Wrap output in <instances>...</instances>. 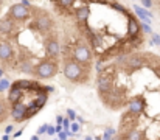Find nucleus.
I'll use <instances>...</instances> for the list:
<instances>
[{
    "instance_id": "1",
    "label": "nucleus",
    "mask_w": 160,
    "mask_h": 140,
    "mask_svg": "<svg viewBox=\"0 0 160 140\" xmlns=\"http://www.w3.org/2000/svg\"><path fill=\"white\" fill-rule=\"evenodd\" d=\"M31 20H30V28L38 31V33H42V34H50L53 33L54 22L50 16L48 11L42 9V8H36V6H31Z\"/></svg>"
},
{
    "instance_id": "2",
    "label": "nucleus",
    "mask_w": 160,
    "mask_h": 140,
    "mask_svg": "<svg viewBox=\"0 0 160 140\" xmlns=\"http://www.w3.org/2000/svg\"><path fill=\"white\" fill-rule=\"evenodd\" d=\"M62 73L68 81H72L75 84H86L90 78V69H86V67H82L81 64H78L72 59L64 61Z\"/></svg>"
},
{
    "instance_id": "3",
    "label": "nucleus",
    "mask_w": 160,
    "mask_h": 140,
    "mask_svg": "<svg viewBox=\"0 0 160 140\" xmlns=\"http://www.w3.org/2000/svg\"><path fill=\"white\" fill-rule=\"evenodd\" d=\"M59 72V65H58V61L56 59H50V58H44L41 62H38L34 65V70H33V76L36 80H50L56 76V73Z\"/></svg>"
},
{
    "instance_id": "4",
    "label": "nucleus",
    "mask_w": 160,
    "mask_h": 140,
    "mask_svg": "<svg viewBox=\"0 0 160 140\" xmlns=\"http://www.w3.org/2000/svg\"><path fill=\"white\" fill-rule=\"evenodd\" d=\"M0 65L2 69L17 65V56L12 48V42L3 36H0Z\"/></svg>"
},
{
    "instance_id": "5",
    "label": "nucleus",
    "mask_w": 160,
    "mask_h": 140,
    "mask_svg": "<svg viewBox=\"0 0 160 140\" xmlns=\"http://www.w3.org/2000/svg\"><path fill=\"white\" fill-rule=\"evenodd\" d=\"M6 14H8L9 17H12L17 23H23V22H27L28 19H31V9L27 8V6H23L22 3H14V5H11Z\"/></svg>"
},
{
    "instance_id": "6",
    "label": "nucleus",
    "mask_w": 160,
    "mask_h": 140,
    "mask_svg": "<svg viewBox=\"0 0 160 140\" xmlns=\"http://www.w3.org/2000/svg\"><path fill=\"white\" fill-rule=\"evenodd\" d=\"M44 48H45V53H47V58L50 59H59V54H61V44L58 41V34L56 33H50L47 38H45V42H44Z\"/></svg>"
},
{
    "instance_id": "7",
    "label": "nucleus",
    "mask_w": 160,
    "mask_h": 140,
    "mask_svg": "<svg viewBox=\"0 0 160 140\" xmlns=\"http://www.w3.org/2000/svg\"><path fill=\"white\" fill-rule=\"evenodd\" d=\"M54 11L64 17H75V0H52Z\"/></svg>"
},
{
    "instance_id": "8",
    "label": "nucleus",
    "mask_w": 160,
    "mask_h": 140,
    "mask_svg": "<svg viewBox=\"0 0 160 140\" xmlns=\"http://www.w3.org/2000/svg\"><path fill=\"white\" fill-rule=\"evenodd\" d=\"M16 28H17V22L12 17H9L8 14H5L0 19V36L11 39L12 38V33L16 31Z\"/></svg>"
},
{
    "instance_id": "9",
    "label": "nucleus",
    "mask_w": 160,
    "mask_h": 140,
    "mask_svg": "<svg viewBox=\"0 0 160 140\" xmlns=\"http://www.w3.org/2000/svg\"><path fill=\"white\" fill-rule=\"evenodd\" d=\"M126 106H128V112H129V114L138 117V115H142L143 111L146 109V101H145L143 96L138 95V96H132V98H129Z\"/></svg>"
},
{
    "instance_id": "10",
    "label": "nucleus",
    "mask_w": 160,
    "mask_h": 140,
    "mask_svg": "<svg viewBox=\"0 0 160 140\" xmlns=\"http://www.w3.org/2000/svg\"><path fill=\"white\" fill-rule=\"evenodd\" d=\"M126 17H128V27H126L128 38H134V36H137V34H142V23L137 20V17L132 16L129 11H128Z\"/></svg>"
},
{
    "instance_id": "11",
    "label": "nucleus",
    "mask_w": 160,
    "mask_h": 140,
    "mask_svg": "<svg viewBox=\"0 0 160 140\" xmlns=\"http://www.w3.org/2000/svg\"><path fill=\"white\" fill-rule=\"evenodd\" d=\"M25 114H27V106L22 103H17L14 106H11V117L14 120V123H22L25 122Z\"/></svg>"
},
{
    "instance_id": "12",
    "label": "nucleus",
    "mask_w": 160,
    "mask_h": 140,
    "mask_svg": "<svg viewBox=\"0 0 160 140\" xmlns=\"http://www.w3.org/2000/svg\"><path fill=\"white\" fill-rule=\"evenodd\" d=\"M34 65H36V64H33L31 58H19V59H17V65H16V67L19 69V72L31 75V73H33V70H34Z\"/></svg>"
},
{
    "instance_id": "13",
    "label": "nucleus",
    "mask_w": 160,
    "mask_h": 140,
    "mask_svg": "<svg viewBox=\"0 0 160 140\" xmlns=\"http://www.w3.org/2000/svg\"><path fill=\"white\" fill-rule=\"evenodd\" d=\"M22 96H23V91H20V89H17V87H14V86L11 84L9 93H8V103H9L11 106H14V104L20 103Z\"/></svg>"
},
{
    "instance_id": "14",
    "label": "nucleus",
    "mask_w": 160,
    "mask_h": 140,
    "mask_svg": "<svg viewBox=\"0 0 160 140\" xmlns=\"http://www.w3.org/2000/svg\"><path fill=\"white\" fill-rule=\"evenodd\" d=\"M89 16H90V8L87 5H82V6L75 8V19L78 22H87Z\"/></svg>"
},
{
    "instance_id": "15",
    "label": "nucleus",
    "mask_w": 160,
    "mask_h": 140,
    "mask_svg": "<svg viewBox=\"0 0 160 140\" xmlns=\"http://www.w3.org/2000/svg\"><path fill=\"white\" fill-rule=\"evenodd\" d=\"M132 8H134L135 14H137V16L145 22V23H151V19H152V13H151V11H148V9H145V8L138 6V5H134Z\"/></svg>"
},
{
    "instance_id": "16",
    "label": "nucleus",
    "mask_w": 160,
    "mask_h": 140,
    "mask_svg": "<svg viewBox=\"0 0 160 140\" xmlns=\"http://www.w3.org/2000/svg\"><path fill=\"white\" fill-rule=\"evenodd\" d=\"M42 111V107H39L34 101H31L28 106H27V114H25V120H30V118H33L38 112H41Z\"/></svg>"
},
{
    "instance_id": "17",
    "label": "nucleus",
    "mask_w": 160,
    "mask_h": 140,
    "mask_svg": "<svg viewBox=\"0 0 160 140\" xmlns=\"http://www.w3.org/2000/svg\"><path fill=\"white\" fill-rule=\"evenodd\" d=\"M8 115H11V109L8 107L6 101L0 98V122H5L8 118Z\"/></svg>"
},
{
    "instance_id": "18",
    "label": "nucleus",
    "mask_w": 160,
    "mask_h": 140,
    "mask_svg": "<svg viewBox=\"0 0 160 140\" xmlns=\"http://www.w3.org/2000/svg\"><path fill=\"white\" fill-rule=\"evenodd\" d=\"M33 101H34L39 107H44V106L47 104V101H48V93H45V92L44 93H38V96H36Z\"/></svg>"
},
{
    "instance_id": "19",
    "label": "nucleus",
    "mask_w": 160,
    "mask_h": 140,
    "mask_svg": "<svg viewBox=\"0 0 160 140\" xmlns=\"http://www.w3.org/2000/svg\"><path fill=\"white\" fill-rule=\"evenodd\" d=\"M118 132L113 129V128H106L104 129V136H103V140H113V137L117 136Z\"/></svg>"
},
{
    "instance_id": "20",
    "label": "nucleus",
    "mask_w": 160,
    "mask_h": 140,
    "mask_svg": "<svg viewBox=\"0 0 160 140\" xmlns=\"http://www.w3.org/2000/svg\"><path fill=\"white\" fill-rule=\"evenodd\" d=\"M11 87V83L8 81V80H0V93L5 92L6 89H9Z\"/></svg>"
},
{
    "instance_id": "21",
    "label": "nucleus",
    "mask_w": 160,
    "mask_h": 140,
    "mask_svg": "<svg viewBox=\"0 0 160 140\" xmlns=\"http://www.w3.org/2000/svg\"><path fill=\"white\" fill-rule=\"evenodd\" d=\"M79 129H81V126H79V123H76V122H73V123L70 125V132H72L73 136H76V134L79 132Z\"/></svg>"
},
{
    "instance_id": "22",
    "label": "nucleus",
    "mask_w": 160,
    "mask_h": 140,
    "mask_svg": "<svg viewBox=\"0 0 160 140\" xmlns=\"http://www.w3.org/2000/svg\"><path fill=\"white\" fill-rule=\"evenodd\" d=\"M76 112L75 111H72V109H67V118L70 120V122H76Z\"/></svg>"
},
{
    "instance_id": "23",
    "label": "nucleus",
    "mask_w": 160,
    "mask_h": 140,
    "mask_svg": "<svg viewBox=\"0 0 160 140\" xmlns=\"http://www.w3.org/2000/svg\"><path fill=\"white\" fill-rule=\"evenodd\" d=\"M47 129H48V125H47V123H45V125H42V126H39V128H38V134H36V136L47 134Z\"/></svg>"
},
{
    "instance_id": "24",
    "label": "nucleus",
    "mask_w": 160,
    "mask_h": 140,
    "mask_svg": "<svg viewBox=\"0 0 160 140\" xmlns=\"http://www.w3.org/2000/svg\"><path fill=\"white\" fill-rule=\"evenodd\" d=\"M152 72L156 73V76L160 80V61L157 62V65H152Z\"/></svg>"
},
{
    "instance_id": "25",
    "label": "nucleus",
    "mask_w": 160,
    "mask_h": 140,
    "mask_svg": "<svg viewBox=\"0 0 160 140\" xmlns=\"http://www.w3.org/2000/svg\"><path fill=\"white\" fill-rule=\"evenodd\" d=\"M70 125H72V123H70V120H68V118H64V122H62V128H64L65 131H68V129H70Z\"/></svg>"
},
{
    "instance_id": "26",
    "label": "nucleus",
    "mask_w": 160,
    "mask_h": 140,
    "mask_svg": "<svg viewBox=\"0 0 160 140\" xmlns=\"http://www.w3.org/2000/svg\"><path fill=\"white\" fill-rule=\"evenodd\" d=\"M142 30H143L145 33H151V34H152V30H151V27H149L148 23H142Z\"/></svg>"
},
{
    "instance_id": "27",
    "label": "nucleus",
    "mask_w": 160,
    "mask_h": 140,
    "mask_svg": "<svg viewBox=\"0 0 160 140\" xmlns=\"http://www.w3.org/2000/svg\"><path fill=\"white\" fill-rule=\"evenodd\" d=\"M142 3H143L145 9H149V8L152 6V0H142Z\"/></svg>"
},
{
    "instance_id": "28",
    "label": "nucleus",
    "mask_w": 160,
    "mask_h": 140,
    "mask_svg": "<svg viewBox=\"0 0 160 140\" xmlns=\"http://www.w3.org/2000/svg\"><path fill=\"white\" fill-rule=\"evenodd\" d=\"M47 134H48L50 137L56 134V129H54V126H52V125H48V129H47Z\"/></svg>"
},
{
    "instance_id": "29",
    "label": "nucleus",
    "mask_w": 160,
    "mask_h": 140,
    "mask_svg": "<svg viewBox=\"0 0 160 140\" xmlns=\"http://www.w3.org/2000/svg\"><path fill=\"white\" fill-rule=\"evenodd\" d=\"M12 131H14V126H12V125H9V126H6V128H5V134H6V136H9Z\"/></svg>"
},
{
    "instance_id": "30",
    "label": "nucleus",
    "mask_w": 160,
    "mask_h": 140,
    "mask_svg": "<svg viewBox=\"0 0 160 140\" xmlns=\"http://www.w3.org/2000/svg\"><path fill=\"white\" fill-rule=\"evenodd\" d=\"M56 122H58V125H62V122H64V117H62V115H58V117H56Z\"/></svg>"
},
{
    "instance_id": "31",
    "label": "nucleus",
    "mask_w": 160,
    "mask_h": 140,
    "mask_svg": "<svg viewBox=\"0 0 160 140\" xmlns=\"http://www.w3.org/2000/svg\"><path fill=\"white\" fill-rule=\"evenodd\" d=\"M76 122H78V123H79V125H84V123H86V120H84V118H82V117H79V115H78V117H76Z\"/></svg>"
},
{
    "instance_id": "32",
    "label": "nucleus",
    "mask_w": 160,
    "mask_h": 140,
    "mask_svg": "<svg viewBox=\"0 0 160 140\" xmlns=\"http://www.w3.org/2000/svg\"><path fill=\"white\" fill-rule=\"evenodd\" d=\"M54 129H56V134H59L61 131H64V128H62V125H58V126H54Z\"/></svg>"
},
{
    "instance_id": "33",
    "label": "nucleus",
    "mask_w": 160,
    "mask_h": 140,
    "mask_svg": "<svg viewBox=\"0 0 160 140\" xmlns=\"http://www.w3.org/2000/svg\"><path fill=\"white\" fill-rule=\"evenodd\" d=\"M22 134H23V129H19L17 132H14V139H17V137H20Z\"/></svg>"
},
{
    "instance_id": "34",
    "label": "nucleus",
    "mask_w": 160,
    "mask_h": 140,
    "mask_svg": "<svg viewBox=\"0 0 160 140\" xmlns=\"http://www.w3.org/2000/svg\"><path fill=\"white\" fill-rule=\"evenodd\" d=\"M84 140H95V139H93L92 136H86V137H84Z\"/></svg>"
},
{
    "instance_id": "35",
    "label": "nucleus",
    "mask_w": 160,
    "mask_h": 140,
    "mask_svg": "<svg viewBox=\"0 0 160 140\" xmlns=\"http://www.w3.org/2000/svg\"><path fill=\"white\" fill-rule=\"evenodd\" d=\"M3 73H5V70H3V69L0 67V80H2V76H3Z\"/></svg>"
},
{
    "instance_id": "36",
    "label": "nucleus",
    "mask_w": 160,
    "mask_h": 140,
    "mask_svg": "<svg viewBox=\"0 0 160 140\" xmlns=\"http://www.w3.org/2000/svg\"><path fill=\"white\" fill-rule=\"evenodd\" d=\"M2 140H9V136H6V134H5V136L2 137Z\"/></svg>"
},
{
    "instance_id": "37",
    "label": "nucleus",
    "mask_w": 160,
    "mask_h": 140,
    "mask_svg": "<svg viewBox=\"0 0 160 140\" xmlns=\"http://www.w3.org/2000/svg\"><path fill=\"white\" fill-rule=\"evenodd\" d=\"M31 140H39V136H33V137H31Z\"/></svg>"
},
{
    "instance_id": "38",
    "label": "nucleus",
    "mask_w": 160,
    "mask_h": 140,
    "mask_svg": "<svg viewBox=\"0 0 160 140\" xmlns=\"http://www.w3.org/2000/svg\"><path fill=\"white\" fill-rule=\"evenodd\" d=\"M81 2H90V0H81Z\"/></svg>"
},
{
    "instance_id": "39",
    "label": "nucleus",
    "mask_w": 160,
    "mask_h": 140,
    "mask_svg": "<svg viewBox=\"0 0 160 140\" xmlns=\"http://www.w3.org/2000/svg\"><path fill=\"white\" fill-rule=\"evenodd\" d=\"M54 140H59V139H54Z\"/></svg>"
},
{
    "instance_id": "40",
    "label": "nucleus",
    "mask_w": 160,
    "mask_h": 140,
    "mask_svg": "<svg viewBox=\"0 0 160 140\" xmlns=\"http://www.w3.org/2000/svg\"><path fill=\"white\" fill-rule=\"evenodd\" d=\"M0 6H2V5H0Z\"/></svg>"
},
{
    "instance_id": "41",
    "label": "nucleus",
    "mask_w": 160,
    "mask_h": 140,
    "mask_svg": "<svg viewBox=\"0 0 160 140\" xmlns=\"http://www.w3.org/2000/svg\"><path fill=\"white\" fill-rule=\"evenodd\" d=\"M159 45H160V44H159Z\"/></svg>"
}]
</instances>
